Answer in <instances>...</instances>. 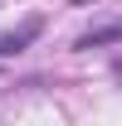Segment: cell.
Wrapping results in <instances>:
<instances>
[{"mask_svg":"<svg viewBox=\"0 0 122 126\" xmlns=\"http://www.w3.org/2000/svg\"><path fill=\"white\" fill-rule=\"evenodd\" d=\"M39 29H44V19H25L20 29H10V34H0V58H15V53H25V48L39 39Z\"/></svg>","mask_w":122,"mask_h":126,"instance_id":"6da1fadb","label":"cell"},{"mask_svg":"<svg viewBox=\"0 0 122 126\" xmlns=\"http://www.w3.org/2000/svg\"><path fill=\"white\" fill-rule=\"evenodd\" d=\"M122 39V24H107V29H93V34H83L78 39V48H98V44H117Z\"/></svg>","mask_w":122,"mask_h":126,"instance_id":"7a4b0ae2","label":"cell"},{"mask_svg":"<svg viewBox=\"0 0 122 126\" xmlns=\"http://www.w3.org/2000/svg\"><path fill=\"white\" fill-rule=\"evenodd\" d=\"M73 5H88V0H73Z\"/></svg>","mask_w":122,"mask_h":126,"instance_id":"3957f363","label":"cell"}]
</instances>
